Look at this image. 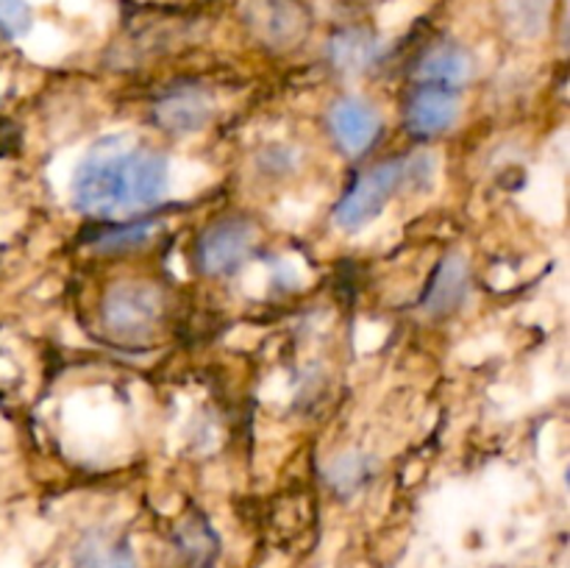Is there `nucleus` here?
<instances>
[{
    "label": "nucleus",
    "instance_id": "16",
    "mask_svg": "<svg viewBox=\"0 0 570 568\" xmlns=\"http://www.w3.org/2000/svg\"><path fill=\"white\" fill-rule=\"evenodd\" d=\"M31 28V6L28 0H0V33L22 37Z\"/></svg>",
    "mask_w": 570,
    "mask_h": 568
},
{
    "label": "nucleus",
    "instance_id": "7",
    "mask_svg": "<svg viewBox=\"0 0 570 568\" xmlns=\"http://www.w3.org/2000/svg\"><path fill=\"white\" fill-rule=\"evenodd\" d=\"M456 117H460V98L454 89L421 84L406 106V128L415 137H438L454 126Z\"/></svg>",
    "mask_w": 570,
    "mask_h": 568
},
{
    "label": "nucleus",
    "instance_id": "14",
    "mask_svg": "<svg viewBox=\"0 0 570 568\" xmlns=\"http://www.w3.org/2000/svg\"><path fill=\"white\" fill-rule=\"evenodd\" d=\"M551 0H510V22L521 37H538L549 20Z\"/></svg>",
    "mask_w": 570,
    "mask_h": 568
},
{
    "label": "nucleus",
    "instance_id": "13",
    "mask_svg": "<svg viewBox=\"0 0 570 568\" xmlns=\"http://www.w3.org/2000/svg\"><path fill=\"white\" fill-rule=\"evenodd\" d=\"M176 546L189 568H209L215 562L217 549H220L217 535L212 532V527L206 521L184 523L176 535Z\"/></svg>",
    "mask_w": 570,
    "mask_h": 568
},
{
    "label": "nucleus",
    "instance_id": "8",
    "mask_svg": "<svg viewBox=\"0 0 570 568\" xmlns=\"http://www.w3.org/2000/svg\"><path fill=\"white\" fill-rule=\"evenodd\" d=\"M382 56V39L367 31V28H343L328 42V59L340 72H348V76H360V72L371 70V67L379 65Z\"/></svg>",
    "mask_w": 570,
    "mask_h": 568
},
{
    "label": "nucleus",
    "instance_id": "3",
    "mask_svg": "<svg viewBox=\"0 0 570 568\" xmlns=\"http://www.w3.org/2000/svg\"><path fill=\"white\" fill-rule=\"evenodd\" d=\"M161 306H165V301H161L159 287H154V284H115L104 295L100 321H104L106 332L115 334L117 340L139 343V340H148L156 332L161 321Z\"/></svg>",
    "mask_w": 570,
    "mask_h": 568
},
{
    "label": "nucleus",
    "instance_id": "10",
    "mask_svg": "<svg viewBox=\"0 0 570 568\" xmlns=\"http://www.w3.org/2000/svg\"><path fill=\"white\" fill-rule=\"evenodd\" d=\"M415 76L417 81L429 84V87L456 89L462 84H468V78L473 76V59L465 48H460L454 42L434 45L421 59Z\"/></svg>",
    "mask_w": 570,
    "mask_h": 568
},
{
    "label": "nucleus",
    "instance_id": "12",
    "mask_svg": "<svg viewBox=\"0 0 570 568\" xmlns=\"http://www.w3.org/2000/svg\"><path fill=\"white\" fill-rule=\"evenodd\" d=\"M373 471H376V466H373L371 457L360 454V451H351V454L337 457V460L328 466L326 479L328 484H332L334 493L343 496V499H351V496H356L367 482H371Z\"/></svg>",
    "mask_w": 570,
    "mask_h": 568
},
{
    "label": "nucleus",
    "instance_id": "6",
    "mask_svg": "<svg viewBox=\"0 0 570 568\" xmlns=\"http://www.w3.org/2000/svg\"><path fill=\"white\" fill-rule=\"evenodd\" d=\"M212 98L198 87H181L167 92L154 104V123L173 137L200 131L212 120Z\"/></svg>",
    "mask_w": 570,
    "mask_h": 568
},
{
    "label": "nucleus",
    "instance_id": "11",
    "mask_svg": "<svg viewBox=\"0 0 570 568\" xmlns=\"http://www.w3.org/2000/svg\"><path fill=\"white\" fill-rule=\"evenodd\" d=\"M72 568H139V562L128 540L92 532L72 551Z\"/></svg>",
    "mask_w": 570,
    "mask_h": 568
},
{
    "label": "nucleus",
    "instance_id": "15",
    "mask_svg": "<svg viewBox=\"0 0 570 568\" xmlns=\"http://www.w3.org/2000/svg\"><path fill=\"white\" fill-rule=\"evenodd\" d=\"M265 31L273 42H293L301 31V11L287 0H273L267 9Z\"/></svg>",
    "mask_w": 570,
    "mask_h": 568
},
{
    "label": "nucleus",
    "instance_id": "9",
    "mask_svg": "<svg viewBox=\"0 0 570 568\" xmlns=\"http://www.w3.org/2000/svg\"><path fill=\"white\" fill-rule=\"evenodd\" d=\"M468 295V262L460 251L445 256L434 271L432 284L423 295V310L434 317H443L454 312Z\"/></svg>",
    "mask_w": 570,
    "mask_h": 568
},
{
    "label": "nucleus",
    "instance_id": "1",
    "mask_svg": "<svg viewBox=\"0 0 570 568\" xmlns=\"http://www.w3.org/2000/svg\"><path fill=\"white\" fill-rule=\"evenodd\" d=\"M167 159L126 134L104 137L78 161L72 206L95 217H131L154 209L167 189Z\"/></svg>",
    "mask_w": 570,
    "mask_h": 568
},
{
    "label": "nucleus",
    "instance_id": "2",
    "mask_svg": "<svg viewBox=\"0 0 570 568\" xmlns=\"http://www.w3.org/2000/svg\"><path fill=\"white\" fill-rule=\"evenodd\" d=\"M434 182V159L429 154H412L404 159H387L371 167L354 182L334 209V223L343 232H360L387 206L399 189H426Z\"/></svg>",
    "mask_w": 570,
    "mask_h": 568
},
{
    "label": "nucleus",
    "instance_id": "4",
    "mask_svg": "<svg viewBox=\"0 0 570 568\" xmlns=\"http://www.w3.org/2000/svg\"><path fill=\"white\" fill-rule=\"evenodd\" d=\"M256 228L245 217H223L212 223L198 239V265L209 276H226L248 259Z\"/></svg>",
    "mask_w": 570,
    "mask_h": 568
},
{
    "label": "nucleus",
    "instance_id": "5",
    "mask_svg": "<svg viewBox=\"0 0 570 568\" xmlns=\"http://www.w3.org/2000/svg\"><path fill=\"white\" fill-rule=\"evenodd\" d=\"M328 128H332L334 143L348 156H362L376 137L382 134V117L367 100L343 98L328 111Z\"/></svg>",
    "mask_w": 570,
    "mask_h": 568
},
{
    "label": "nucleus",
    "instance_id": "17",
    "mask_svg": "<svg viewBox=\"0 0 570 568\" xmlns=\"http://www.w3.org/2000/svg\"><path fill=\"white\" fill-rule=\"evenodd\" d=\"M150 232H154V226H148V223H139V226L120 228V232H109V234H104V237H100L98 248L100 251L134 248V245H142L145 239L150 237Z\"/></svg>",
    "mask_w": 570,
    "mask_h": 568
}]
</instances>
